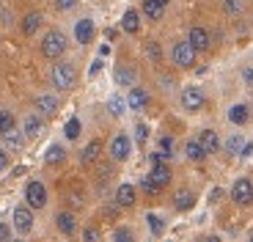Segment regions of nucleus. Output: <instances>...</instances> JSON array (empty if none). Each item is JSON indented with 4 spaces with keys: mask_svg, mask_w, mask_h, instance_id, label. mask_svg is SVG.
Instances as JSON below:
<instances>
[{
    "mask_svg": "<svg viewBox=\"0 0 253 242\" xmlns=\"http://www.w3.org/2000/svg\"><path fill=\"white\" fill-rule=\"evenodd\" d=\"M66 47H69V41L61 31H47L44 39H42V55L50 58V61H58L66 52Z\"/></svg>",
    "mask_w": 253,
    "mask_h": 242,
    "instance_id": "nucleus-1",
    "label": "nucleus"
},
{
    "mask_svg": "<svg viewBox=\"0 0 253 242\" xmlns=\"http://www.w3.org/2000/svg\"><path fill=\"white\" fill-rule=\"evenodd\" d=\"M50 80H52V85H55L58 91H72L75 83H77V72H75L72 64H55L52 72H50Z\"/></svg>",
    "mask_w": 253,
    "mask_h": 242,
    "instance_id": "nucleus-2",
    "label": "nucleus"
},
{
    "mask_svg": "<svg viewBox=\"0 0 253 242\" xmlns=\"http://www.w3.org/2000/svg\"><path fill=\"white\" fill-rule=\"evenodd\" d=\"M171 61L179 69H190V66H196V50L190 47V41H176L171 47Z\"/></svg>",
    "mask_w": 253,
    "mask_h": 242,
    "instance_id": "nucleus-3",
    "label": "nucleus"
},
{
    "mask_svg": "<svg viewBox=\"0 0 253 242\" xmlns=\"http://www.w3.org/2000/svg\"><path fill=\"white\" fill-rule=\"evenodd\" d=\"M11 226H14V231H17V234H31L33 231V209L31 206H17V209H14V215H11Z\"/></svg>",
    "mask_w": 253,
    "mask_h": 242,
    "instance_id": "nucleus-4",
    "label": "nucleus"
},
{
    "mask_svg": "<svg viewBox=\"0 0 253 242\" xmlns=\"http://www.w3.org/2000/svg\"><path fill=\"white\" fill-rule=\"evenodd\" d=\"M25 201H28V206L31 209H44L47 206V187L42 185V182H28V187H25Z\"/></svg>",
    "mask_w": 253,
    "mask_h": 242,
    "instance_id": "nucleus-5",
    "label": "nucleus"
},
{
    "mask_svg": "<svg viewBox=\"0 0 253 242\" xmlns=\"http://www.w3.org/2000/svg\"><path fill=\"white\" fill-rule=\"evenodd\" d=\"M129 154H132V140H129V135H124V132L113 135V140H110V157L116 162H124V160H129Z\"/></svg>",
    "mask_w": 253,
    "mask_h": 242,
    "instance_id": "nucleus-6",
    "label": "nucleus"
},
{
    "mask_svg": "<svg viewBox=\"0 0 253 242\" xmlns=\"http://www.w3.org/2000/svg\"><path fill=\"white\" fill-rule=\"evenodd\" d=\"M231 201L234 204H240V206H248L253 201V182L251 179H237L234 182V187H231Z\"/></svg>",
    "mask_w": 253,
    "mask_h": 242,
    "instance_id": "nucleus-7",
    "label": "nucleus"
},
{
    "mask_svg": "<svg viewBox=\"0 0 253 242\" xmlns=\"http://www.w3.org/2000/svg\"><path fill=\"white\" fill-rule=\"evenodd\" d=\"M204 102H207V96H204V91L196 88V85H187V88L182 91V108L190 110V113H198V110L204 108Z\"/></svg>",
    "mask_w": 253,
    "mask_h": 242,
    "instance_id": "nucleus-8",
    "label": "nucleus"
},
{
    "mask_svg": "<svg viewBox=\"0 0 253 242\" xmlns=\"http://www.w3.org/2000/svg\"><path fill=\"white\" fill-rule=\"evenodd\" d=\"M33 105H36V113L42 116V119H50V116H55L58 110H61V99H58L55 94H39L36 99H33Z\"/></svg>",
    "mask_w": 253,
    "mask_h": 242,
    "instance_id": "nucleus-9",
    "label": "nucleus"
},
{
    "mask_svg": "<svg viewBox=\"0 0 253 242\" xmlns=\"http://www.w3.org/2000/svg\"><path fill=\"white\" fill-rule=\"evenodd\" d=\"M187 41H190V47H193L196 52H207L209 47H212V39H209V31H207L204 25H193V28H190Z\"/></svg>",
    "mask_w": 253,
    "mask_h": 242,
    "instance_id": "nucleus-10",
    "label": "nucleus"
},
{
    "mask_svg": "<svg viewBox=\"0 0 253 242\" xmlns=\"http://www.w3.org/2000/svg\"><path fill=\"white\" fill-rule=\"evenodd\" d=\"M42 132H44V119L39 113H28L25 119H22V135H25V138H39Z\"/></svg>",
    "mask_w": 253,
    "mask_h": 242,
    "instance_id": "nucleus-11",
    "label": "nucleus"
},
{
    "mask_svg": "<svg viewBox=\"0 0 253 242\" xmlns=\"http://www.w3.org/2000/svg\"><path fill=\"white\" fill-rule=\"evenodd\" d=\"M149 179H152L154 185L163 190L165 185H171V179H173V171L168 162H157V165H152V171H149Z\"/></svg>",
    "mask_w": 253,
    "mask_h": 242,
    "instance_id": "nucleus-12",
    "label": "nucleus"
},
{
    "mask_svg": "<svg viewBox=\"0 0 253 242\" xmlns=\"http://www.w3.org/2000/svg\"><path fill=\"white\" fill-rule=\"evenodd\" d=\"M149 105V91L140 88V85H132L129 94H126V108L129 110H143Z\"/></svg>",
    "mask_w": 253,
    "mask_h": 242,
    "instance_id": "nucleus-13",
    "label": "nucleus"
},
{
    "mask_svg": "<svg viewBox=\"0 0 253 242\" xmlns=\"http://www.w3.org/2000/svg\"><path fill=\"white\" fill-rule=\"evenodd\" d=\"M55 226H58V231L61 234H66V237H72L77 231V217H75V212H58L55 215Z\"/></svg>",
    "mask_w": 253,
    "mask_h": 242,
    "instance_id": "nucleus-14",
    "label": "nucleus"
},
{
    "mask_svg": "<svg viewBox=\"0 0 253 242\" xmlns=\"http://www.w3.org/2000/svg\"><path fill=\"white\" fill-rule=\"evenodd\" d=\"M94 33H96L94 19H80V22L75 25V39L80 41V44H91V41H94Z\"/></svg>",
    "mask_w": 253,
    "mask_h": 242,
    "instance_id": "nucleus-15",
    "label": "nucleus"
},
{
    "mask_svg": "<svg viewBox=\"0 0 253 242\" xmlns=\"http://www.w3.org/2000/svg\"><path fill=\"white\" fill-rule=\"evenodd\" d=\"M196 140L204 146V152H207V154L220 152V138H217V132H215V129H201Z\"/></svg>",
    "mask_w": 253,
    "mask_h": 242,
    "instance_id": "nucleus-16",
    "label": "nucleus"
},
{
    "mask_svg": "<svg viewBox=\"0 0 253 242\" xmlns=\"http://www.w3.org/2000/svg\"><path fill=\"white\" fill-rule=\"evenodd\" d=\"M44 25V17L39 11H28L25 17H22V22H19V28H22V33L25 36H33V33H39V28Z\"/></svg>",
    "mask_w": 253,
    "mask_h": 242,
    "instance_id": "nucleus-17",
    "label": "nucleus"
},
{
    "mask_svg": "<svg viewBox=\"0 0 253 242\" xmlns=\"http://www.w3.org/2000/svg\"><path fill=\"white\" fill-rule=\"evenodd\" d=\"M135 201H138V190H135L132 185H119V190H116V204L119 206H135Z\"/></svg>",
    "mask_w": 253,
    "mask_h": 242,
    "instance_id": "nucleus-18",
    "label": "nucleus"
},
{
    "mask_svg": "<svg viewBox=\"0 0 253 242\" xmlns=\"http://www.w3.org/2000/svg\"><path fill=\"white\" fill-rule=\"evenodd\" d=\"M135 77H138V75H135V69H132L129 64H119V66H116V83H119V85H124V88H132V85H135Z\"/></svg>",
    "mask_w": 253,
    "mask_h": 242,
    "instance_id": "nucleus-19",
    "label": "nucleus"
},
{
    "mask_svg": "<svg viewBox=\"0 0 253 242\" xmlns=\"http://www.w3.org/2000/svg\"><path fill=\"white\" fill-rule=\"evenodd\" d=\"M173 206H176L179 212H187L196 206V193L193 190H176V196H173Z\"/></svg>",
    "mask_w": 253,
    "mask_h": 242,
    "instance_id": "nucleus-20",
    "label": "nucleus"
},
{
    "mask_svg": "<svg viewBox=\"0 0 253 242\" xmlns=\"http://www.w3.org/2000/svg\"><path fill=\"white\" fill-rule=\"evenodd\" d=\"M3 143H6L8 152H22L25 149V135H22V129H11V132L3 135Z\"/></svg>",
    "mask_w": 253,
    "mask_h": 242,
    "instance_id": "nucleus-21",
    "label": "nucleus"
},
{
    "mask_svg": "<svg viewBox=\"0 0 253 242\" xmlns=\"http://www.w3.org/2000/svg\"><path fill=\"white\" fill-rule=\"evenodd\" d=\"M102 154V140H91L88 146L80 152V160H83V165H94L96 160H99Z\"/></svg>",
    "mask_w": 253,
    "mask_h": 242,
    "instance_id": "nucleus-22",
    "label": "nucleus"
},
{
    "mask_svg": "<svg viewBox=\"0 0 253 242\" xmlns=\"http://www.w3.org/2000/svg\"><path fill=\"white\" fill-rule=\"evenodd\" d=\"M121 28H124L126 33H138L140 31V14L135 11V8H126L124 17H121Z\"/></svg>",
    "mask_w": 253,
    "mask_h": 242,
    "instance_id": "nucleus-23",
    "label": "nucleus"
},
{
    "mask_svg": "<svg viewBox=\"0 0 253 242\" xmlns=\"http://www.w3.org/2000/svg\"><path fill=\"white\" fill-rule=\"evenodd\" d=\"M228 121L237 124V127L248 124V121H251V108H248V105H234V108L228 110Z\"/></svg>",
    "mask_w": 253,
    "mask_h": 242,
    "instance_id": "nucleus-24",
    "label": "nucleus"
},
{
    "mask_svg": "<svg viewBox=\"0 0 253 242\" xmlns=\"http://www.w3.org/2000/svg\"><path fill=\"white\" fill-rule=\"evenodd\" d=\"M63 160H66V149H63L61 143H52V146L44 152V162H47V165H61Z\"/></svg>",
    "mask_w": 253,
    "mask_h": 242,
    "instance_id": "nucleus-25",
    "label": "nucleus"
},
{
    "mask_svg": "<svg viewBox=\"0 0 253 242\" xmlns=\"http://www.w3.org/2000/svg\"><path fill=\"white\" fill-rule=\"evenodd\" d=\"M184 157L193 160V162H201V160H207V152H204V146L198 140H187L184 143Z\"/></svg>",
    "mask_w": 253,
    "mask_h": 242,
    "instance_id": "nucleus-26",
    "label": "nucleus"
},
{
    "mask_svg": "<svg viewBox=\"0 0 253 242\" xmlns=\"http://www.w3.org/2000/svg\"><path fill=\"white\" fill-rule=\"evenodd\" d=\"M11 129H17V121H14V113H11V110H0V135L11 132Z\"/></svg>",
    "mask_w": 253,
    "mask_h": 242,
    "instance_id": "nucleus-27",
    "label": "nucleus"
},
{
    "mask_svg": "<svg viewBox=\"0 0 253 242\" xmlns=\"http://www.w3.org/2000/svg\"><path fill=\"white\" fill-rule=\"evenodd\" d=\"M146 223H149V231H152L154 237H160L165 231V220L160 215H154V212H149V215H146Z\"/></svg>",
    "mask_w": 253,
    "mask_h": 242,
    "instance_id": "nucleus-28",
    "label": "nucleus"
},
{
    "mask_svg": "<svg viewBox=\"0 0 253 242\" xmlns=\"http://www.w3.org/2000/svg\"><path fill=\"white\" fill-rule=\"evenodd\" d=\"M143 14H146L149 19H154V22H157V19H163L165 8L157 6V3H152V0H143Z\"/></svg>",
    "mask_w": 253,
    "mask_h": 242,
    "instance_id": "nucleus-29",
    "label": "nucleus"
},
{
    "mask_svg": "<svg viewBox=\"0 0 253 242\" xmlns=\"http://www.w3.org/2000/svg\"><path fill=\"white\" fill-rule=\"evenodd\" d=\"M223 11L231 14V17H237V14L245 11V0H223Z\"/></svg>",
    "mask_w": 253,
    "mask_h": 242,
    "instance_id": "nucleus-30",
    "label": "nucleus"
},
{
    "mask_svg": "<svg viewBox=\"0 0 253 242\" xmlns=\"http://www.w3.org/2000/svg\"><path fill=\"white\" fill-rule=\"evenodd\" d=\"M108 110H110V116H124V110H126V102L121 99V96H110V102H108Z\"/></svg>",
    "mask_w": 253,
    "mask_h": 242,
    "instance_id": "nucleus-31",
    "label": "nucleus"
},
{
    "mask_svg": "<svg viewBox=\"0 0 253 242\" xmlns=\"http://www.w3.org/2000/svg\"><path fill=\"white\" fill-rule=\"evenodd\" d=\"M63 135H66L69 140H77V138H80V119H69V121H66Z\"/></svg>",
    "mask_w": 253,
    "mask_h": 242,
    "instance_id": "nucleus-32",
    "label": "nucleus"
},
{
    "mask_svg": "<svg viewBox=\"0 0 253 242\" xmlns=\"http://www.w3.org/2000/svg\"><path fill=\"white\" fill-rule=\"evenodd\" d=\"M242 146H245V143H242V135H231V138L226 140V152L228 154H240Z\"/></svg>",
    "mask_w": 253,
    "mask_h": 242,
    "instance_id": "nucleus-33",
    "label": "nucleus"
},
{
    "mask_svg": "<svg viewBox=\"0 0 253 242\" xmlns=\"http://www.w3.org/2000/svg\"><path fill=\"white\" fill-rule=\"evenodd\" d=\"M113 242H135V234L126 229V226H119L116 234H113Z\"/></svg>",
    "mask_w": 253,
    "mask_h": 242,
    "instance_id": "nucleus-34",
    "label": "nucleus"
},
{
    "mask_svg": "<svg viewBox=\"0 0 253 242\" xmlns=\"http://www.w3.org/2000/svg\"><path fill=\"white\" fill-rule=\"evenodd\" d=\"M83 242H99V229H96V226H85V231H83Z\"/></svg>",
    "mask_w": 253,
    "mask_h": 242,
    "instance_id": "nucleus-35",
    "label": "nucleus"
},
{
    "mask_svg": "<svg viewBox=\"0 0 253 242\" xmlns=\"http://www.w3.org/2000/svg\"><path fill=\"white\" fill-rule=\"evenodd\" d=\"M140 190H143V193H149V196H154V193H160V187L154 185V182H152L149 176H146V179H140Z\"/></svg>",
    "mask_w": 253,
    "mask_h": 242,
    "instance_id": "nucleus-36",
    "label": "nucleus"
},
{
    "mask_svg": "<svg viewBox=\"0 0 253 242\" xmlns=\"http://www.w3.org/2000/svg\"><path fill=\"white\" fill-rule=\"evenodd\" d=\"M146 138H149V127H146V124H138V127H135V140H138V143H146Z\"/></svg>",
    "mask_w": 253,
    "mask_h": 242,
    "instance_id": "nucleus-37",
    "label": "nucleus"
},
{
    "mask_svg": "<svg viewBox=\"0 0 253 242\" xmlns=\"http://www.w3.org/2000/svg\"><path fill=\"white\" fill-rule=\"evenodd\" d=\"M77 6V0H55V8L58 11H72Z\"/></svg>",
    "mask_w": 253,
    "mask_h": 242,
    "instance_id": "nucleus-38",
    "label": "nucleus"
},
{
    "mask_svg": "<svg viewBox=\"0 0 253 242\" xmlns=\"http://www.w3.org/2000/svg\"><path fill=\"white\" fill-rule=\"evenodd\" d=\"M0 242H11V226L0 220Z\"/></svg>",
    "mask_w": 253,
    "mask_h": 242,
    "instance_id": "nucleus-39",
    "label": "nucleus"
},
{
    "mask_svg": "<svg viewBox=\"0 0 253 242\" xmlns=\"http://www.w3.org/2000/svg\"><path fill=\"white\" fill-rule=\"evenodd\" d=\"M8 162H11V157H8V152H6V149H0V173H3V171L8 168Z\"/></svg>",
    "mask_w": 253,
    "mask_h": 242,
    "instance_id": "nucleus-40",
    "label": "nucleus"
},
{
    "mask_svg": "<svg viewBox=\"0 0 253 242\" xmlns=\"http://www.w3.org/2000/svg\"><path fill=\"white\" fill-rule=\"evenodd\" d=\"M146 52L157 61V58H160V44H157V41H149V44H146Z\"/></svg>",
    "mask_w": 253,
    "mask_h": 242,
    "instance_id": "nucleus-41",
    "label": "nucleus"
},
{
    "mask_svg": "<svg viewBox=\"0 0 253 242\" xmlns=\"http://www.w3.org/2000/svg\"><path fill=\"white\" fill-rule=\"evenodd\" d=\"M251 154H253V143H245L242 152H240V157H251Z\"/></svg>",
    "mask_w": 253,
    "mask_h": 242,
    "instance_id": "nucleus-42",
    "label": "nucleus"
},
{
    "mask_svg": "<svg viewBox=\"0 0 253 242\" xmlns=\"http://www.w3.org/2000/svg\"><path fill=\"white\" fill-rule=\"evenodd\" d=\"M99 69H102V61H94V64H91V75H96Z\"/></svg>",
    "mask_w": 253,
    "mask_h": 242,
    "instance_id": "nucleus-43",
    "label": "nucleus"
},
{
    "mask_svg": "<svg viewBox=\"0 0 253 242\" xmlns=\"http://www.w3.org/2000/svg\"><path fill=\"white\" fill-rule=\"evenodd\" d=\"M242 75H245V80H248V83H253V72H251V69H245Z\"/></svg>",
    "mask_w": 253,
    "mask_h": 242,
    "instance_id": "nucleus-44",
    "label": "nucleus"
},
{
    "mask_svg": "<svg viewBox=\"0 0 253 242\" xmlns=\"http://www.w3.org/2000/svg\"><path fill=\"white\" fill-rule=\"evenodd\" d=\"M152 3H157V6H163V8H165L168 3H171V0H152Z\"/></svg>",
    "mask_w": 253,
    "mask_h": 242,
    "instance_id": "nucleus-45",
    "label": "nucleus"
},
{
    "mask_svg": "<svg viewBox=\"0 0 253 242\" xmlns=\"http://www.w3.org/2000/svg\"><path fill=\"white\" fill-rule=\"evenodd\" d=\"M201 242H220V237H207V240H201Z\"/></svg>",
    "mask_w": 253,
    "mask_h": 242,
    "instance_id": "nucleus-46",
    "label": "nucleus"
},
{
    "mask_svg": "<svg viewBox=\"0 0 253 242\" xmlns=\"http://www.w3.org/2000/svg\"><path fill=\"white\" fill-rule=\"evenodd\" d=\"M248 242H253V234H251V240H248Z\"/></svg>",
    "mask_w": 253,
    "mask_h": 242,
    "instance_id": "nucleus-47",
    "label": "nucleus"
},
{
    "mask_svg": "<svg viewBox=\"0 0 253 242\" xmlns=\"http://www.w3.org/2000/svg\"><path fill=\"white\" fill-rule=\"evenodd\" d=\"M96 3H102V0H96Z\"/></svg>",
    "mask_w": 253,
    "mask_h": 242,
    "instance_id": "nucleus-48",
    "label": "nucleus"
},
{
    "mask_svg": "<svg viewBox=\"0 0 253 242\" xmlns=\"http://www.w3.org/2000/svg\"><path fill=\"white\" fill-rule=\"evenodd\" d=\"M17 242H22V240H17Z\"/></svg>",
    "mask_w": 253,
    "mask_h": 242,
    "instance_id": "nucleus-49",
    "label": "nucleus"
}]
</instances>
